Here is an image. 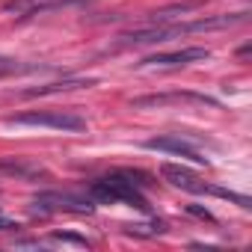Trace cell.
<instances>
[{
  "label": "cell",
  "instance_id": "2",
  "mask_svg": "<svg viewBox=\"0 0 252 252\" xmlns=\"http://www.w3.org/2000/svg\"><path fill=\"white\" fill-rule=\"evenodd\" d=\"M160 175H163L172 187H178V190H187V193H208V196H217V199H228V202H234V205H240V208H252V199H249V196L231 193V190H225V187L205 184L196 172H190V169L181 166V163H160Z\"/></svg>",
  "mask_w": 252,
  "mask_h": 252
},
{
  "label": "cell",
  "instance_id": "6",
  "mask_svg": "<svg viewBox=\"0 0 252 252\" xmlns=\"http://www.w3.org/2000/svg\"><path fill=\"white\" fill-rule=\"evenodd\" d=\"M146 149H152V152H166V155H175V158H187V160H193V163H199V166H208V158H202L193 143L181 140V134L152 137V140H146Z\"/></svg>",
  "mask_w": 252,
  "mask_h": 252
},
{
  "label": "cell",
  "instance_id": "5",
  "mask_svg": "<svg viewBox=\"0 0 252 252\" xmlns=\"http://www.w3.org/2000/svg\"><path fill=\"white\" fill-rule=\"evenodd\" d=\"M208 104V107H220L217 98L211 95H202V92H166V95H143V98H134L131 107L134 110H146V107H166V104Z\"/></svg>",
  "mask_w": 252,
  "mask_h": 252
},
{
  "label": "cell",
  "instance_id": "13",
  "mask_svg": "<svg viewBox=\"0 0 252 252\" xmlns=\"http://www.w3.org/2000/svg\"><path fill=\"white\" fill-rule=\"evenodd\" d=\"M54 240H60V243H74V246H89L83 237H77V234H54Z\"/></svg>",
  "mask_w": 252,
  "mask_h": 252
},
{
  "label": "cell",
  "instance_id": "9",
  "mask_svg": "<svg viewBox=\"0 0 252 252\" xmlns=\"http://www.w3.org/2000/svg\"><path fill=\"white\" fill-rule=\"evenodd\" d=\"M98 80L95 77H63V80H54V83H42V86H30V89H21L18 98H42V95H60V92H74V89H89L95 86Z\"/></svg>",
  "mask_w": 252,
  "mask_h": 252
},
{
  "label": "cell",
  "instance_id": "3",
  "mask_svg": "<svg viewBox=\"0 0 252 252\" xmlns=\"http://www.w3.org/2000/svg\"><path fill=\"white\" fill-rule=\"evenodd\" d=\"M9 125H33V128L54 131H86V119L74 110H30L9 119Z\"/></svg>",
  "mask_w": 252,
  "mask_h": 252
},
{
  "label": "cell",
  "instance_id": "8",
  "mask_svg": "<svg viewBox=\"0 0 252 252\" xmlns=\"http://www.w3.org/2000/svg\"><path fill=\"white\" fill-rule=\"evenodd\" d=\"M74 3H86V0H6L3 12L15 15V18H30L48 9H63V6H74Z\"/></svg>",
  "mask_w": 252,
  "mask_h": 252
},
{
  "label": "cell",
  "instance_id": "14",
  "mask_svg": "<svg viewBox=\"0 0 252 252\" xmlns=\"http://www.w3.org/2000/svg\"><path fill=\"white\" fill-rule=\"evenodd\" d=\"M12 228H18V222H12V220H6L0 214V231H12Z\"/></svg>",
  "mask_w": 252,
  "mask_h": 252
},
{
  "label": "cell",
  "instance_id": "12",
  "mask_svg": "<svg viewBox=\"0 0 252 252\" xmlns=\"http://www.w3.org/2000/svg\"><path fill=\"white\" fill-rule=\"evenodd\" d=\"M187 211H190L193 217H199V220H208V222H214V214H211L208 208H199V205H187Z\"/></svg>",
  "mask_w": 252,
  "mask_h": 252
},
{
  "label": "cell",
  "instance_id": "4",
  "mask_svg": "<svg viewBox=\"0 0 252 252\" xmlns=\"http://www.w3.org/2000/svg\"><path fill=\"white\" fill-rule=\"evenodd\" d=\"M33 208L39 214H92L95 205L92 199L86 196H77V193H60V190H48V193H39L33 199Z\"/></svg>",
  "mask_w": 252,
  "mask_h": 252
},
{
  "label": "cell",
  "instance_id": "1",
  "mask_svg": "<svg viewBox=\"0 0 252 252\" xmlns=\"http://www.w3.org/2000/svg\"><path fill=\"white\" fill-rule=\"evenodd\" d=\"M89 196L95 202H122V205H131V208L149 214L146 196L137 190V184H131V178L125 175V172H110V175L92 181L89 184Z\"/></svg>",
  "mask_w": 252,
  "mask_h": 252
},
{
  "label": "cell",
  "instance_id": "11",
  "mask_svg": "<svg viewBox=\"0 0 252 252\" xmlns=\"http://www.w3.org/2000/svg\"><path fill=\"white\" fill-rule=\"evenodd\" d=\"M125 175L131 178V184H137V187H152L155 181H152V175L149 172H143V169H122Z\"/></svg>",
  "mask_w": 252,
  "mask_h": 252
},
{
  "label": "cell",
  "instance_id": "7",
  "mask_svg": "<svg viewBox=\"0 0 252 252\" xmlns=\"http://www.w3.org/2000/svg\"><path fill=\"white\" fill-rule=\"evenodd\" d=\"M211 60L208 48H181V51H166V54H152L140 65H160V68H181L190 63H205Z\"/></svg>",
  "mask_w": 252,
  "mask_h": 252
},
{
  "label": "cell",
  "instance_id": "10",
  "mask_svg": "<svg viewBox=\"0 0 252 252\" xmlns=\"http://www.w3.org/2000/svg\"><path fill=\"white\" fill-rule=\"evenodd\" d=\"M193 9H199V0H184V3H172V6L155 9V12H149V24H163V21H169L175 15H187Z\"/></svg>",
  "mask_w": 252,
  "mask_h": 252
}]
</instances>
